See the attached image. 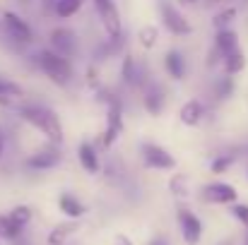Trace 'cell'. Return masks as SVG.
<instances>
[{
	"label": "cell",
	"mask_w": 248,
	"mask_h": 245,
	"mask_svg": "<svg viewBox=\"0 0 248 245\" xmlns=\"http://www.w3.org/2000/svg\"><path fill=\"white\" fill-rule=\"evenodd\" d=\"M15 113L19 115V120H24L34 130H39L51 144H58V147L63 144V140H65L63 137V123H61V118H58V113L53 108H48L44 103H29V101H24Z\"/></svg>",
	"instance_id": "6da1fadb"
},
{
	"label": "cell",
	"mask_w": 248,
	"mask_h": 245,
	"mask_svg": "<svg viewBox=\"0 0 248 245\" xmlns=\"http://www.w3.org/2000/svg\"><path fill=\"white\" fill-rule=\"evenodd\" d=\"M31 63H34V68H36L46 80H51L56 86L65 89V86L73 84V77H75L73 60L58 56L56 51H51V48H41V51H36V53L31 56Z\"/></svg>",
	"instance_id": "7a4b0ae2"
},
{
	"label": "cell",
	"mask_w": 248,
	"mask_h": 245,
	"mask_svg": "<svg viewBox=\"0 0 248 245\" xmlns=\"http://www.w3.org/2000/svg\"><path fill=\"white\" fill-rule=\"evenodd\" d=\"M0 27L5 29V36L17 46H31L34 43V27L15 10H5L0 17Z\"/></svg>",
	"instance_id": "3957f363"
},
{
	"label": "cell",
	"mask_w": 248,
	"mask_h": 245,
	"mask_svg": "<svg viewBox=\"0 0 248 245\" xmlns=\"http://www.w3.org/2000/svg\"><path fill=\"white\" fill-rule=\"evenodd\" d=\"M92 7H94V14H96V19H99V24H101V29L108 39L125 36L123 34V19H121L116 0H92Z\"/></svg>",
	"instance_id": "277c9868"
},
{
	"label": "cell",
	"mask_w": 248,
	"mask_h": 245,
	"mask_svg": "<svg viewBox=\"0 0 248 245\" xmlns=\"http://www.w3.org/2000/svg\"><path fill=\"white\" fill-rule=\"evenodd\" d=\"M159 19L171 36H190L193 34V24L186 19V14L171 0H159Z\"/></svg>",
	"instance_id": "5b68a950"
},
{
	"label": "cell",
	"mask_w": 248,
	"mask_h": 245,
	"mask_svg": "<svg viewBox=\"0 0 248 245\" xmlns=\"http://www.w3.org/2000/svg\"><path fill=\"white\" fill-rule=\"evenodd\" d=\"M200 202L202 204H217V207H229L239 202V190L232 183L224 180H212L200 187Z\"/></svg>",
	"instance_id": "8992f818"
},
{
	"label": "cell",
	"mask_w": 248,
	"mask_h": 245,
	"mask_svg": "<svg viewBox=\"0 0 248 245\" xmlns=\"http://www.w3.org/2000/svg\"><path fill=\"white\" fill-rule=\"evenodd\" d=\"M176 224H178V231H181V238L186 245H200L202 241V233H205V226L200 221V216L188 209V207H178L176 209Z\"/></svg>",
	"instance_id": "52a82bcc"
},
{
	"label": "cell",
	"mask_w": 248,
	"mask_h": 245,
	"mask_svg": "<svg viewBox=\"0 0 248 245\" xmlns=\"http://www.w3.org/2000/svg\"><path fill=\"white\" fill-rule=\"evenodd\" d=\"M140 157H142L145 168H150V171H173L176 168V157L157 142H142Z\"/></svg>",
	"instance_id": "ba28073f"
},
{
	"label": "cell",
	"mask_w": 248,
	"mask_h": 245,
	"mask_svg": "<svg viewBox=\"0 0 248 245\" xmlns=\"http://www.w3.org/2000/svg\"><path fill=\"white\" fill-rule=\"evenodd\" d=\"M121 80L125 86L130 89H142L147 82H150V70L145 63H140L133 53H123L121 56Z\"/></svg>",
	"instance_id": "9c48e42d"
},
{
	"label": "cell",
	"mask_w": 248,
	"mask_h": 245,
	"mask_svg": "<svg viewBox=\"0 0 248 245\" xmlns=\"http://www.w3.org/2000/svg\"><path fill=\"white\" fill-rule=\"evenodd\" d=\"M48 48L70 60L80 51V39L70 27H56V29L48 31Z\"/></svg>",
	"instance_id": "30bf717a"
},
{
	"label": "cell",
	"mask_w": 248,
	"mask_h": 245,
	"mask_svg": "<svg viewBox=\"0 0 248 245\" xmlns=\"http://www.w3.org/2000/svg\"><path fill=\"white\" fill-rule=\"evenodd\" d=\"M123 106H108L106 108V125L99 135V147L101 149H113V144L121 140L123 135Z\"/></svg>",
	"instance_id": "8fae6325"
},
{
	"label": "cell",
	"mask_w": 248,
	"mask_h": 245,
	"mask_svg": "<svg viewBox=\"0 0 248 245\" xmlns=\"http://www.w3.org/2000/svg\"><path fill=\"white\" fill-rule=\"evenodd\" d=\"M61 161H63V152H61V147L48 142V144H44L41 149L31 152V154L24 159V168L36 171V173H44V171H51V168L61 166Z\"/></svg>",
	"instance_id": "7c38bea8"
},
{
	"label": "cell",
	"mask_w": 248,
	"mask_h": 245,
	"mask_svg": "<svg viewBox=\"0 0 248 245\" xmlns=\"http://www.w3.org/2000/svg\"><path fill=\"white\" fill-rule=\"evenodd\" d=\"M140 96H142V106H145V111L150 115H155V118L162 115V111H164V106H166V91L159 82L150 80L140 89Z\"/></svg>",
	"instance_id": "4fadbf2b"
},
{
	"label": "cell",
	"mask_w": 248,
	"mask_h": 245,
	"mask_svg": "<svg viewBox=\"0 0 248 245\" xmlns=\"http://www.w3.org/2000/svg\"><path fill=\"white\" fill-rule=\"evenodd\" d=\"M205 118H207V103H202L200 99H188L178 108V120L186 128H198Z\"/></svg>",
	"instance_id": "5bb4252c"
},
{
	"label": "cell",
	"mask_w": 248,
	"mask_h": 245,
	"mask_svg": "<svg viewBox=\"0 0 248 245\" xmlns=\"http://www.w3.org/2000/svg\"><path fill=\"white\" fill-rule=\"evenodd\" d=\"M24 103V89L15 80L0 75V106L7 111H17Z\"/></svg>",
	"instance_id": "9a60e30c"
},
{
	"label": "cell",
	"mask_w": 248,
	"mask_h": 245,
	"mask_svg": "<svg viewBox=\"0 0 248 245\" xmlns=\"http://www.w3.org/2000/svg\"><path fill=\"white\" fill-rule=\"evenodd\" d=\"M58 212H61L65 219L80 221L89 209H87V204H84L78 195H73V192H61V197H58Z\"/></svg>",
	"instance_id": "2e32d148"
},
{
	"label": "cell",
	"mask_w": 248,
	"mask_h": 245,
	"mask_svg": "<svg viewBox=\"0 0 248 245\" xmlns=\"http://www.w3.org/2000/svg\"><path fill=\"white\" fill-rule=\"evenodd\" d=\"M78 161H80V166H82L84 173H89V175H96V173L101 171L99 152H96V147H94L89 140L80 142V147H78Z\"/></svg>",
	"instance_id": "e0dca14e"
},
{
	"label": "cell",
	"mask_w": 248,
	"mask_h": 245,
	"mask_svg": "<svg viewBox=\"0 0 248 245\" xmlns=\"http://www.w3.org/2000/svg\"><path fill=\"white\" fill-rule=\"evenodd\" d=\"M164 70L173 82H181L186 75H188L186 56H183L178 48H171V51H166L164 53Z\"/></svg>",
	"instance_id": "ac0fdd59"
},
{
	"label": "cell",
	"mask_w": 248,
	"mask_h": 245,
	"mask_svg": "<svg viewBox=\"0 0 248 245\" xmlns=\"http://www.w3.org/2000/svg\"><path fill=\"white\" fill-rule=\"evenodd\" d=\"M78 231H80V221H73V219L61 221V224H56V226L48 231L46 243L48 245H68L70 243V238H73Z\"/></svg>",
	"instance_id": "d6986e66"
},
{
	"label": "cell",
	"mask_w": 248,
	"mask_h": 245,
	"mask_svg": "<svg viewBox=\"0 0 248 245\" xmlns=\"http://www.w3.org/2000/svg\"><path fill=\"white\" fill-rule=\"evenodd\" d=\"M123 48H125V36H118V39H104L96 48H94V63L99 65V63H104V60H111L113 56H118V53H123Z\"/></svg>",
	"instance_id": "ffe728a7"
},
{
	"label": "cell",
	"mask_w": 248,
	"mask_h": 245,
	"mask_svg": "<svg viewBox=\"0 0 248 245\" xmlns=\"http://www.w3.org/2000/svg\"><path fill=\"white\" fill-rule=\"evenodd\" d=\"M222 75H229V77H236V75H241L244 70L248 68V58L246 53L241 51V48H236V51H232V53H227L224 58H222Z\"/></svg>",
	"instance_id": "44dd1931"
},
{
	"label": "cell",
	"mask_w": 248,
	"mask_h": 245,
	"mask_svg": "<svg viewBox=\"0 0 248 245\" xmlns=\"http://www.w3.org/2000/svg\"><path fill=\"white\" fill-rule=\"evenodd\" d=\"M212 48H217V51L222 53V58H224L227 53H232V51L239 48V34H236L232 27L217 29V34H215V39H212Z\"/></svg>",
	"instance_id": "7402d4cb"
},
{
	"label": "cell",
	"mask_w": 248,
	"mask_h": 245,
	"mask_svg": "<svg viewBox=\"0 0 248 245\" xmlns=\"http://www.w3.org/2000/svg\"><path fill=\"white\" fill-rule=\"evenodd\" d=\"M166 187H169V192H171L176 200H186V197H190V180L186 178V173H171Z\"/></svg>",
	"instance_id": "603a6c76"
},
{
	"label": "cell",
	"mask_w": 248,
	"mask_h": 245,
	"mask_svg": "<svg viewBox=\"0 0 248 245\" xmlns=\"http://www.w3.org/2000/svg\"><path fill=\"white\" fill-rule=\"evenodd\" d=\"M239 149H229V152H222V154H217L212 163H210V171L215 173V175H219V173H227L234 163L239 161Z\"/></svg>",
	"instance_id": "cb8c5ba5"
},
{
	"label": "cell",
	"mask_w": 248,
	"mask_h": 245,
	"mask_svg": "<svg viewBox=\"0 0 248 245\" xmlns=\"http://www.w3.org/2000/svg\"><path fill=\"white\" fill-rule=\"evenodd\" d=\"M82 0H56L51 12L58 17V19H73L80 10H82Z\"/></svg>",
	"instance_id": "d4e9b609"
},
{
	"label": "cell",
	"mask_w": 248,
	"mask_h": 245,
	"mask_svg": "<svg viewBox=\"0 0 248 245\" xmlns=\"http://www.w3.org/2000/svg\"><path fill=\"white\" fill-rule=\"evenodd\" d=\"M210 94L215 96V101H227V99H232V96H234V77H229V75L217 77Z\"/></svg>",
	"instance_id": "484cf974"
},
{
	"label": "cell",
	"mask_w": 248,
	"mask_h": 245,
	"mask_svg": "<svg viewBox=\"0 0 248 245\" xmlns=\"http://www.w3.org/2000/svg\"><path fill=\"white\" fill-rule=\"evenodd\" d=\"M22 236H24V229L17 226L15 221H10L7 214H2L0 216V238L7 243H17V241H22Z\"/></svg>",
	"instance_id": "4316f807"
},
{
	"label": "cell",
	"mask_w": 248,
	"mask_h": 245,
	"mask_svg": "<svg viewBox=\"0 0 248 245\" xmlns=\"http://www.w3.org/2000/svg\"><path fill=\"white\" fill-rule=\"evenodd\" d=\"M7 219L15 221L17 226L27 229V226L31 224V219H34V209H31L29 204H15V207L7 212Z\"/></svg>",
	"instance_id": "83f0119b"
},
{
	"label": "cell",
	"mask_w": 248,
	"mask_h": 245,
	"mask_svg": "<svg viewBox=\"0 0 248 245\" xmlns=\"http://www.w3.org/2000/svg\"><path fill=\"white\" fill-rule=\"evenodd\" d=\"M138 43H140V48L152 51V48L159 43V29H157L155 24H145V27L138 31Z\"/></svg>",
	"instance_id": "f1b7e54d"
},
{
	"label": "cell",
	"mask_w": 248,
	"mask_h": 245,
	"mask_svg": "<svg viewBox=\"0 0 248 245\" xmlns=\"http://www.w3.org/2000/svg\"><path fill=\"white\" fill-rule=\"evenodd\" d=\"M236 14H239V7L236 5H222V10L215 14V19H212V27L215 29H227L234 19H236Z\"/></svg>",
	"instance_id": "f546056e"
},
{
	"label": "cell",
	"mask_w": 248,
	"mask_h": 245,
	"mask_svg": "<svg viewBox=\"0 0 248 245\" xmlns=\"http://www.w3.org/2000/svg\"><path fill=\"white\" fill-rule=\"evenodd\" d=\"M229 212H232V216L248 231V204L246 202H234V204H229Z\"/></svg>",
	"instance_id": "4dcf8cb0"
},
{
	"label": "cell",
	"mask_w": 248,
	"mask_h": 245,
	"mask_svg": "<svg viewBox=\"0 0 248 245\" xmlns=\"http://www.w3.org/2000/svg\"><path fill=\"white\" fill-rule=\"evenodd\" d=\"M84 82L92 91H96L101 86V77H99V65L96 63H89V68L84 70Z\"/></svg>",
	"instance_id": "1f68e13d"
},
{
	"label": "cell",
	"mask_w": 248,
	"mask_h": 245,
	"mask_svg": "<svg viewBox=\"0 0 248 245\" xmlns=\"http://www.w3.org/2000/svg\"><path fill=\"white\" fill-rule=\"evenodd\" d=\"M113 245H135V243H133V238H130V236H125V233H116Z\"/></svg>",
	"instance_id": "d6a6232c"
},
{
	"label": "cell",
	"mask_w": 248,
	"mask_h": 245,
	"mask_svg": "<svg viewBox=\"0 0 248 245\" xmlns=\"http://www.w3.org/2000/svg\"><path fill=\"white\" fill-rule=\"evenodd\" d=\"M5 144H7V140H5V130H2V125H0V161L5 159Z\"/></svg>",
	"instance_id": "836d02e7"
},
{
	"label": "cell",
	"mask_w": 248,
	"mask_h": 245,
	"mask_svg": "<svg viewBox=\"0 0 248 245\" xmlns=\"http://www.w3.org/2000/svg\"><path fill=\"white\" fill-rule=\"evenodd\" d=\"M147 245H171V243H169V238H164V236H155Z\"/></svg>",
	"instance_id": "e575fe53"
},
{
	"label": "cell",
	"mask_w": 248,
	"mask_h": 245,
	"mask_svg": "<svg viewBox=\"0 0 248 245\" xmlns=\"http://www.w3.org/2000/svg\"><path fill=\"white\" fill-rule=\"evenodd\" d=\"M205 2V7H219V5H224L227 0H202Z\"/></svg>",
	"instance_id": "d590c367"
},
{
	"label": "cell",
	"mask_w": 248,
	"mask_h": 245,
	"mask_svg": "<svg viewBox=\"0 0 248 245\" xmlns=\"http://www.w3.org/2000/svg\"><path fill=\"white\" fill-rule=\"evenodd\" d=\"M39 2H41V7H44V10L48 12V10L53 7V2H56V0H39Z\"/></svg>",
	"instance_id": "8d00e7d4"
},
{
	"label": "cell",
	"mask_w": 248,
	"mask_h": 245,
	"mask_svg": "<svg viewBox=\"0 0 248 245\" xmlns=\"http://www.w3.org/2000/svg\"><path fill=\"white\" fill-rule=\"evenodd\" d=\"M178 2H181V5H195L198 0H178Z\"/></svg>",
	"instance_id": "74e56055"
},
{
	"label": "cell",
	"mask_w": 248,
	"mask_h": 245,
	"mask_svg": "<svg viewBox=\"0 0 248 245\" xmlns=\"http://www.w3.org/2000/svg\"><path fill=\"white\" fill-rule=\"evenodd\" d=\"M244 152H246V180H248V147L244 149Z\"/></svg>",
	"instance_id": "f35d334b"
},
{
	"label": "cell",
	"mask_w": 248,
	"mask_h": 245,
	"mask_svg": "<svg viewBox=\"0 0 248 245\" xmlns=\"http://www.w3.org/2000/svg\"><path fill=\"white\" fill-rule=\"evenodd\" d=\"M17 2H19V5H29L31 0H17Z\"/></svg>",
	"instance_id": "ab89813d"
},
{
	"label": "cell",
	"mask_w": 248,
	"mask_h": 245,
	"mask_svg": "<svg viewBox=\"0 0 248 245\" xmlns=\"http://www.w3.org/2000/svg\"><path fill=\"white\" fill-rule=\"evenodd\" d=\"M244 245H248V231H246V236H244Z\"/></svg>",
	"instance_id": "60d3db41"
},
{
	"label": "cell",
	"mask_w": 248,
	"mask_h": 245,
	"mask_svg": "<svg viewBox=\"0 0 248 245\" xmlns=\"http://www.w3.org/2000/svg\"><path fill=\"white\" fill-rule=\"evenodd\" d=\"M0 245H2V238H0Z\"/></svg>",
	"instance_id": "b9f144b4"
},
{
	"label": "cell",
	"mask_w": 248,
	"mask_h": 245,
	"mask_svg": "<svg viewBox=\"0 0 248 245\" xmlns=\"http://www.w3.org/2000/svg\"><path fill=\"white\" fill-rule=\"evenodd\" d=\"M82 2H84V0H82Z\"/></svg>",
	"instance_id": "7bdbcfd3"
}]
</instances>
